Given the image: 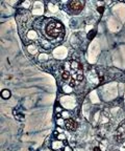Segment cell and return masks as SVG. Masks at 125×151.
Here are the masks:
<instances>
[{
  "instance_id": "6da1fadb",
  "label": "cell",
  "mask_w": 125,
  "mask_h": 151,
  "mask_svg": "<svg viewBox=\"0 0 125 151\" xmlns=\"http://www.w3.org/2000/svg\"><path fill=\"white\" fill-rule=\"evenodd\" d=\"M61 77H63L64 81H66L69 85L73 86V85H75L76 82H79L83 79V67L78 62H70V64L68 66L66 65L65 69L63 70Z\"/></svg>"
},
{
  "instance_id": "7a4b0ae2",
  "label": "cell",
  "mask_w": 125,
  "mask_h": 151,
  "mask_svg": "<svg viewBox=\"0 0 125 151\" xmlns=\"http://www.w3.org/2000/svg\"><path fill=\"white\" fill-rule=\"evenodd\" d=\"M44 33H45L46 37L50 40L61 39L64 36V27L59 22L55 21L53 19H46Z\"/></svg>"
},
{
  "instance_id": "3957f363",
  "label": "cell",
  "mask_w": 125,
  "mask_h": 151,
  "mask_svg": "<svg viewBox=\"0 0 125 151\" xmlns=\"http://www.w3.org/2000/svg\"><path fill=\"white\" fill-rule=\"evenodd\" d=\"M117 139L123 147H125V122H123L117 130Z\"/></svg>"
},
{
  "instance_id": "277c9868",
  "label": "cell",
  "mask_w": 125,
  "mask_h": 151,
  "mask_svg": "<svg viewBox=\"0 0 125 151\" xmlns=\"http://www.w3.org/2000/svg\"><path fill=\"white\" fill-rule=\"evenodd\" d=\"M83 6H85V2H83V1H78V0L71 1V2L69 3V7H70V9L72 11V12L75 13V14L76 13L81 12V9H83Z\"/></svg>"
},
{
  "instance_id": "5b68a950",
  "label": "cell",
  "mask_w": 125,
  "mask_h": 151,
  "mask_svg": "<svg viewBox=\"0 0 125 151\" xmlns=\"http://www.w3.org/2000/svg\"><path fill=\"white\" fill-rule=\"evenodd\" d=\"M64 126L66 129L68 130H75L76 129V123L74 120H72V119H65L64 121Z\"/></svg>"
},
{
  "instance_id": "8992f818",
  "label": "cell",
  "mask_w": 125,
  "mask_h": 151,
  "mask_svg": "<svg viewBox=\"0 0 125 151\" xmlns=\"http://www.w3.org/2000/svg\"><path fill=\"white\" fill-rule=\"evenodd\" d=\"M1 96H2L3 99H8L11 97V91L7 89H4L2 92H1Z\"/></svg>"
},
{
  "instance_id": "52a82bcc",
  "label": "cell",
  "mask_w": 125,
  "mask_h": 151,
  "mask_svg": "<svg viewBox=\"0 0 125 151\" xmlns=\"http://www.w3.org/2000/svg\"><path fill=\"white\" fill-rule=\"evenodd\" d=\"M94 36H95V31H91L90 33H89V39L94 38Z\"/></svg>"
},
{
  "instance_id": "ba28073f",
  "label": "cell",
  "mask_w": 125,
  "mask_h": 151,
  "mask_svg": "<svg viewBox=\"0 0 125 151\" xmlns=\"http://www.w3.org/2000/svg\"><path fill=\"white\" fill-rule=\"evenodd\" d=\"M98 12H99V13L103 12V7H99V9H98Z\"/></svg>"
},
{
  "instance_id": "9c48e42d",
  "label": "cell",
  "mask_w": 125,
  "mask_h": 151,
  "mask_svg": "<svg viewBox=\"0 0 125 151\" xmlns=\"http://www.w3.org/2000/svg\"><path fill=\"white\" fill-rule=\"evenodd\" d=\"M94 151H99V148H95Z\"/></svg>"
}]
</instances>
